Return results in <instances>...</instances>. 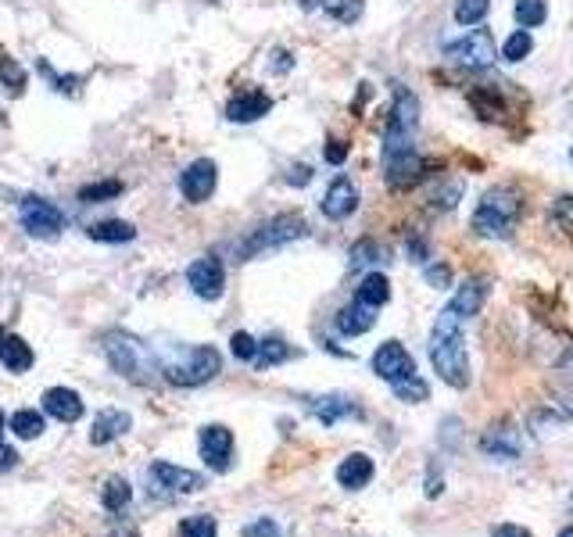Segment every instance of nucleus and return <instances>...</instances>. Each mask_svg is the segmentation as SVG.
I'll use <instances>...</instances> for the list:
<instances>
[{"instance_id": "obj_15", "label": "nucleus", "mask_w": 573, "mask_h": 537, "mask_svg": "<svg viewBox=\"0 0 573 537\" xmlns=\"http://www.w3.org/2000/svg\"><path fill=\"white\" fill-rule=\"evenodd\" d=\"M480 448H484V455L495 462H516L523 452V444H520V434H516L509 423H498V427H491L488 434L480 437Z\"/></svg>"}, {"instance_id": "obj_40", "label": "nucleus", "mask_w": 573, "mask_h": 537, "mask_svg": "<svg viewBox=\"0 0 573 537\" xmlns=\"http://www.w3.org/2000/svg\"><path fill=\"white\" fill-rule=\"evenodd\" d=\"M244 537H280V527H276V520L262 516V520H255L251 527H244Z\"/></svg>"}, {"instance_id": "obj_50", "label": "nucleus", "mask_w": 573, "mask_h": 537, "mask_svg": "<svg viewBox=\"0 0 573 537\" xmlns=\"http://www.w3.org/2000/svg\"><path fill=\"white\" fill-rule=\"evenodd\" d=\"M0 119H4V115H0Z\"/></svg>"}, {"instance_id": "obj_4", "label": "nucleus", "mask_w": 573, "mask_h": 537, "mask_svg": "<svg viewBox=\"0 0 573 537\" xmlns=\"http://www.w3.org/2000/svg\"><path fill=\"white\" fill-rule=\"evenodd\" d=\"M305 233H308V222L301 219L298 212L273 215V219H266L262 226H255L248 237L240 240L237 258L248 262V258L262 255V251H273V248H283V244H291V240H301Z\"/></svg>"}, {"instance_id": "obj_18", "label": "nucleus", "mask_w": 573, "mask_h": 537, "mask_svg": "<svg viewBox=\"0 0 573 537\" xmlns=\"http://www.w3.org/2000/svg\"><path fill=\"white\" fill-rule=\"evenodd\" d=\"M43 409L61 423H76L83 419V398L72 387H51V391H43Z\"/></svg>"}, {"instance_id": "obj_29", "label": "nucleus", "mask_w": 573, "mask_h": 537, "mask_svg": "<svg viewBox=\"0 0 573 537\" xmlns=\"http://www.w3.org/2000/svg\"><path fill=\"white\" fill-rule=\"evenodd\" d=\"M294 351L287 348V344L280 341V337H266V341L258 344V358H255V366L258 369H269V366H280V362H287Z\"/></svg>"}, {"instance_id": "obj_20", "label": "nucleus", "mask_w": 573, "mask_h": 537, "mask_svg": "<svg viewBox=\"0 0 573 537\" xmlns=\"http://www.w3.org/2000/svg\"><path fill=\"white\" fill-rule=\"evenodd\" d=\"M377 308H366L359 305V301H351V305H344L341 312H337V330L344 333V337H362V333H369L373 326H377V316H373Z\"/></svg>"}, {"instance_id": "obj_10", "label": "nucleus", "mask_w": 573, "mask_h": 537, "mask_svg": "<svg viewBox=\"0 0 573 537\" xmlns=\"http://www.w3.org/2000/svg\"><path fill=\"white\" fill-rule=\"evenodd\" d=\"M187 283L201 301H219L223 298V290H226L223 262H219L215 255H205V258H197V262H190Z\"/></svg>"}, {"instance_id": "obj_8", "label": "nucleus", "mask_w": 573, "mask_h": 537, "mask_svg": "<svg viewBox=\"0 0 573 537\" xmlns=\"http://www.w3.org/2000/svg\"><path fill=\"white\" fill-rule=\"evenodd\" d=\"M18 219H22V230L36 240H54L65 230V215L47 197H26L22 208H18Z\"/></svg>"}, {"instance_id": "obj_3", "label": "nucleus", "mask_w": 573, "mask_h": 537, "mask_svg": "<svg viewBox=\"0 0 573 537\" xmlns=\"http://www.w3.org/2000/svg\"><path fill=\"white\" fill-rule=\"evenodd\" d=\"M520 222V194L513 187H491L477 201L473 212V233L488 240H509Z\"/></svg>"}, {"instance_id": "obj_1", "label": "nucleus", "mask_w": 573, "mask_h": 537, "mask_svg": "<svg viewBox=\"0 0 573 537\" xmlns=\"http://www.w3.org/2000/svg\"><path fill=\"white\" fill-rule=\"evenodd\" d=\"M466 323L470 319L462 316V312H455L452 305L441 308V316H437L434 330H430V366H434V373L445 380L448 387H455V391H466L473 380L470 373V351H466Z\"/></svg>"}, {"instance_id": "obj_9", "label": "nucleus", "mask_w": 573, "mask_h": 537, "mask_svg": "<svg viewBox=\"0 0 573 537\" xmlns=\"http://www.w3.org/2000/svg\"><path fill=\"white\" fill-rule=\"evenodd\" d=\"M373 373H377L384 384H391V391L420 376V373H416V358H412L398 341H384V344H380L377 355H373Z\"/></svg>"}, {"instance_id": "obj_44", "label": "nucleus", "mask_w": 573, "mask_h": 537, "mask_svg": "<svg viewBox=\"0 0 573 537\" xmlns=\"http://www.w3.org/2000/svg\"><path fill=\"white\" fill-rule=\"evenodd\" d=\"M491 537H531L527 527H516V523H502V527L491 530Z\"/></svg>"}, {"instance_id": "obj_33", "label": "nucleus", "mask_w": 573, "mask_h": 537, "mask_svg": "<svg viewBox=\"0 0 573 537\" xmlns=\"http://www.w3.org/2000/svg\"><path fill=\"white\" fill-rule=\"evenodd\" d=\"M548 18L545 0H516V22L520 29H538Z\"/></svg>"}, {"instance_id": "obj_22", "label": "nucleus", "mask_w": 573, "mask_h": 537, "mask_svg": "<svg viewBox=\"0 0 573 537\" xmlns=\"http://www.w3.org/2000/svg\"><path fill=\"white\" fill-rule=\"evenodd\" d=\"M129 427H133L129 412H122V409H104V412H97L94 430H90V441H94V444H108V441H115V437L126 434Z\"/></svg>"}, {"instance_id": "obj_41", "label": "nucleus", "mask_w": 573, "mask_h": 537, "mask_svg": "<svg viewBox=\"0 0 573 537\" xmlns=\"http://www.w3.org/2000/svg\"><path fill=\"white\" fill-rule=\"evenodd\" d=\"M323 158L330 165H344V158H348V144H344V140H330L326 151H323Z\"/></svg>"}, {"instance_id": "obj_26", "label": "nucleus", "mask_w": 573, "mask_h": 537, "mask_svg": "<svg viewBox=\"0 0 573 537\" xmlns=\"http://www.w3.org/2000/svg\"><path fill=\"white\" fill-rule=\"evenodd\" d=\"M122 179H101V183H86L79 190V205H104V201H115L122 194Z\"/></svg>"}, {"instance_id": "obj_24", "label": "nucleus", "mask_w": 573, "mask_h": 537, "mask_svg": "<svg viewBox=\"0 0 573 537\" xmlns=\"http://www.w3.org/2000/svg\"><path fill=\"white\" fill-rule=\"evenodd\" d=\"M86 237L97 240V244H129V240L137 237V226L122 219H104V222H94V226H86Z\"/></svg>"}, {"instance_id": "obj_45", "label": "nucleus", "mask_w": 573, "mask_h": 537, "mask_svg": "<svg viewBox=\"0 0 573 537\" xmlns=\"http://www.w3.org/2000/svg\"><path fill=\"white\" fill-rule=\"evenodd\" d=\"M556 215L566 222V226H573V194L570 197H559V201H556Z\"/></svg>"}, {"instance_id": "obj_31", "label": "nucleus", "mask_w": 573, "mask_h": 537, "mask_svg": "<svg viewBox=\"0 0 573 537\" xmlns=\"http://www.w3.org/2000/svg\"><path fill=\"white\" fill-rule=\"evenodd\" d=\"M11 430H15L18 437H26V441H33V437L43 434V416L36 409H18L15 416H11Z\"/></svg>"}, {"instance_id": "obj_2", "label": "nucleus", "mask_w": 573, "mask_h": 537, "mask_svg": "<svg viewBox=\"0 0 573 537\" xmlns=\"http://www.w3.org/2000/svg\"><path fill=\"white\" fill-rule=\"evenodd\" d=\"M158 373L176 387H201L208 380L223 373V358L212 344H190V348H176L158 362Z\"/></svg>"}, {"instance_id": "obj_35", "label": "nucleus", "mask_w": 573, "mask_h": 537, "mask_svg": "<svg viewBox=\"0 0 573 537\" xmlns=\"http://www.w3.org/2000/svg\"><path fill=\"white\" fill-rule=\"evenodd\" d=\"M180 534L183 537H215L219 527H215L212 516H190V520L180 523Z\"/></svg>"}, {"instance_id": "obj_7", "label": "nucleus", "mask_w": 573, "mask_h": 537, "mask_svg": "<svg viewBox=\"0 0 573 537\" xmlns=\"http://www.w3.org/2000/svg\"><path fill=\"white\" fill-rule=\"evenodd\" d=\"M445 54L452 61H459L462 69H473V72L491 69V65L498 61V47H495L491 29H473V33H466L462 40L448 43Z\"/></svg>"}, {"instance_id": "obj_36", "label": "nucleus", "mask_w": 573, "mask_h": 537, "mask_svg": "<svg viewBox=\"0 0 573 537\" xmlns=\"http://www.w3.org/2000/svg\"><path fill=\"white\" fill-rule=\"evenodd\" d=\"M40 72H43L47 79H51V86L58 90V94H76L79 83H83V76H58V72H54L51 65H47V61H40Z\"/></svg>"}, {"instance_id": "obj_13", "label": "nucleus", "mask_w": 573, "mask_h": 537, "mask_svg": "<svg viewBox=\"0 0 573 537\" xmlns=\"http://www.w3.org/2000/svg\"><path fill=\"white\" fill-rule=\"evenodd\" d=\"M305 409L323 423V427H337L341 419H362V409L348 394H323V398H305Z\"/></svg>"}, {"instance_id": "obj_19", "label": "nucleus", "mask_w": 573, "mask_h": 537, "mask_svg": "<svg viewBox=\"0 0 573 537\" xmlns=\"http://www.w3.org/2000/svg\"><path fill=\"white\" fill-rule=\"evenodd\" d=\"M298 4L305 11H323L341 26H355L362 18V8H366V0H298Z\"/></svg>"}, {"instance_id": "obj_17", "label": "nucleus", "mask_w": 573, "mask_h": 537, "mask_svg": "<svg viewBox=\"0 0 573 537\" xmlns=\"http://www.w3.org/2000/svg\"><path fill=\"white\" fill-rule=\"evenodd\" d=\"M158 484L169 487V491H180V495H197L205 487V477L194 473V469H183V466H172V462H154L151 469Z\"/></svg>"}, {"instance_id": "obj_34", "label": "nucleus", "mask_w": 573, "mask_h": 537, "mask_svg": "<svg viewBox=\"0 0 573 537\" xmlns=\"http://www.w3.org/2000/svg\"><path fill=\"white\" fill-rule=\"evenodd\" d=\"M129 498H133V491H129L126 480H119V477L108 480V487H104V509H112V512L126 509Z\"/></svg>"}, {"instance_id": "obj_27", "label": "nucleus", "mask_w": 573, "mask_h": 537, "mask_svg": "<svg viewBox=\"0 0 573 537\" xmlns=\"http://www.w3.org/2000/svg\"><path fill=\"white\" fill-rule=\"evenodd\" d=\"M0 83L8 86L11 94H26V86H29V72L18 65L11 54H0Z\"/></svg>"}, {"instance_id": "obj_37", "label": "nucleus", "mask_w": 573, "mask_h": 537, "mask_svg": "<svg viewBox=\"0 0 573 537\" xmlns=\"http://www.w3.org/2000/svg\"><path fill=\"white\" fill-rule=\"evenodd\" d=\"M230 348H233V355L240 358V362H255L258 358V341L251 337V333H233V341H230Z\"/></svg>"}, {"instance_id": "obj_43", "label": "nucleus", "mask_w": 573, "mask_h": 537, "mask_svg": "<svg viewBox=\"0 0 573 537\" xmlns=\"http://www.w3.org/2000/svg\"><path fill=\"white\" fill-rule=\"evenodd\" d=\"M0 423H4V416H0ZM15 462H18V452L0 441V473H4V469H15Z\"/></svg>"}, {"instance_id": "obj_30", "label": "nucleus", "mask_w": 573, "mask_h": 537, "mask_svg": "<svg viewBox=\"0 0 573 537\" xmlns=\"http://www.w3.org/2000/svg\"><path fill=\"white\" fill-rule=\"evenodd\" d=\"M387 262V248H380L377 240H359L355 248H351V269H362V265H380Z\"/></svg>"}, {"instance_id": "obj_39", "label": "nucleus", "mask_w": 573, "mask_h": 537, "mask_svg": "<svg viewBox=\"0 0 573 537\" xmlns=\"http://www.w3.org/2000/svg\"><path fill=\"white\" fill-rule=\"evenodd\" d=\"M427 283L437 290H448V283H452V269H448L445 262H437V265H427Z\"/></svg>"}, {"instance_id": "obj_49", "label": "nucleus", "mask_w": 573, "mask_h": 537, "mask_svg": "<svg viewBox=\"0 0 573 537\" xmlns=\"http://www.w3.org/2000/svg\"><path fill=\"white\" fill-rule=\"evenodd\" d=\"M570 162H573V147H570Z\"/></svg>"}, {"instance_id": "obj_25", "label": "nucleus", "mask_w": 573, "mask_h": 537, "mask_svg": "<svg viewBox=\"0 0 573 537\" xmlns=\"http://www.w3.org/2000/svg\"><path fill=\"white\" fill-rule=\"evenodd\" d=\"M355 301L366 308H384L391 301V280L384 273H369L362 276L359 290H355Z\"/></svg>"}, {"instance_id": "obj_21", "label": "nucleus", "mask_w": 573, "mask_h": 537, "mask_svg": "<svg viewBox=\"0 0 573 537\" xmlns=\"http://www.w3.org/2000/svg\"><path fill=\"white\" fill-rule=\"evenodd\" d=\"M373 473H377V469H373V459L355 452L337 466V484H341L344 491H359V487H366L369 480H373Z\"/></svg>"}, {"instance_id": "obj_14", "label": "nucleus", "mask_w": 573, "mask_h": 537, "mask_svg": "<svg viewBox=\"0 0 573 537\" xmlns=\"http://www.w3.org/2000/svg\"><path fill=\"white\" fill-rule=\"evenodd\" d=\"M273 108V97L266 90H258V86H248V90H240V94L230 97L226 104V119L230 122H258L262 115H269Z\"/></svg>"}, {"instance_id": "obj_32", "label": "nucleus", "mask_w": 573, "mask_h": 537, "mask_svg": "<svg viewBox=\"0 0 573 537\" xmlns=\"http://www.w3.org/2000/svg\"><path fill=\"white\" fill-rule=\"evenodd\" d=\"M531 51H534V36L527 33V29H516V33L509 36V40H505V47H502V61L516 65V61H523Z\"/></svg>"}, {"instance_id": "obj_6", "label": "nucleus", "mask_w": 573, "mask_h": 537, "mask_svg": "<svg viewBox=\"0 0 573 537\" xmlns=\"http://www.w3.org/2000/svg\"><path fill=\"white\" fill-rule=\"evenodd\" d=\"M427 176V162L416 151V140L384 137V179L391 190H412Z\"/></svg>"}, {"instance_id": "obj_46", "label": "nucleus", "mask_w": 573, "mask_h": 537, "mask_svg": "<svg viewBox=\"0 0 573 537\" xmlns=\"http://www.w3.org/2000/svg\"><path fill=\"white\" fill-rule=\"evenodd\" d=\"M556 405H559V412H566V416L573 419V387H563V391H556Z\"/></svg>"}, {"instance_id": "obj_42", "label": "nucleus", "mask_w": 573, "mask_h": 537, "mask_svg": "<svg viewBox=\"0 0 573 537\" xmlns=\"http://www.w3.org/2000/svg\"><path fill=\"white\" fill-rule=\"evenodd\" d=\"M287 183H291V187H308V183H312V169H308V165H294Z\"/></svg>"}, {"instance_id": "obj_47", "label": "nucleus", "mask_w": 573, "mask_h": 537, "mask_svg": "<svg viewBox=\"0 0 573 537\" xmlns=\"http://www.w3.org/2000/svg\"><path fill=\"white\" fill-rule=\"evenodd\" d=\"M563 366H566V369H573V351H570V355L563 358Z\"/></svg>"}, {"instance_id": "obj_48", "label": "nucleus", "mask_w": 573, "mask_h": 537, "mask_svg": "<svg viewBox=\"0 0 573 537\" xmlns=\"http://www.w3.org/2000/svg\"><path fill=\"white\" fill-rule=\"evenodd\" d=\"M559 537H573V527H566V530H563V534H559Z\"/></svg>"}, {"instance_id": "obj_16", "label": "nucleus", "mask_w": 573, "mask_h": 537, "mask_svg": "<svg viewBox=\"0 0 573 537\" xmlns=\"http://www.w3.org/2000/svg\"><path fill=\"white\" fill-rule=\"evenodd\" d=\"M201 455H205V462L212 469H219V473H226L230 469V459H233V434L226 427H205L201 430Z\"/></svg>"}, {"instance_id": "obj_5", "label": "nucleus", "mask_w": 573, "mask_h": 537, "mask_svg": "<svg viewBox=\"0 0 573 537\" xmlns=\"http://www.w3.org/2000/svg\"><path fill=\"white\" fill-rule=\"evenodd\" d=\"M104 351H108V362H112L122 376L137 380V384H147L154 376V369H158V362H154L151 355V344H144L140 337H133V333H108V337H104Z\"/></svg>"}, {"instance_id": "obj_28", "label": "nucleus", "mask_w": 573, "mask_h": 537, "mask_svg": "<svg viewBox=\"0 0 573 537\" xmlns=\"http://www.w3.org/2000/svg\"><path fill=\"white\" fill-rule=\"evenodd\" d=\"M491 11V0H455V22L459 26H480Z\"/></svg>"}, {"instance_id": "obj_11", "label": "nucleus", "mask_w": 573, "mask_h": 537, "mask_svg": "<svg viewBox=\"0 0 573 537\" xmlns=\"http://www.w3.org/2000/svg\"><path fill=\"white\" fill-rule=\"evenodd\" d=\"M219 187V169H215L212 158H197L187 169L180 172V194L187 197L190 205H205L208 197Z\"/></svg>"}, {"instance_id": "obj_23", "label": "nucleus", "mask_w": 573, "mask_h": 537, "mask_svg": "<svg viewBox=\"0 0 573 537\" xmlns=\"http://www.w3.org/2000/svg\"><path fill=\"white\" fill-rule=\"evenodd\" d=\"M33 348H29L22 337H15V333H4L0 337V362L8 366V373H26L29 366H33Z\"/></svg>"}, {"instance_id": "obj_38", "label": "nucleus", "mask_w": 573, "mask_h": 537, "mask_svg": "<svg viewBox=\"0 0 573 537\" xmlns=\"http://www.w3.org/2000/svg\"><path fill=\"white\" fill-rule=\"evenodd\" d=\"M394 394H398L402 401H409V405H416V401H427L430 398V387L423 384L420 376H416V380H409V384L394 387Z\"/></svg>"}, {"instance_id": "obj_12", "label": "nucleus", "mask_w": 573, "mask_h": 537, "mask_svg": "<svg viewBox=\"0 0 573 537\" xmlns=\"http://www.w3.org/2000/svg\"><path fill=\"white\" fill-rule=\"evenodd\" d=\"M319 208H323L326 219H334V222L351 219V215L359 212V190H355V183H351L348 176H337L334 183L326 187Z\"/></svg>"}]
</instances>
